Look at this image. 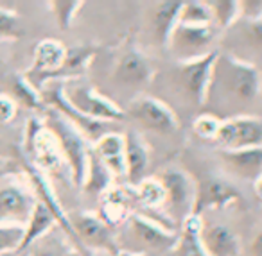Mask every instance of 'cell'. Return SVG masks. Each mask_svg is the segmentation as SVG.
Masks as SVG:
<instances>
[{"label": "cell", "instance_id": "6da1fadb", "mask_svg": "<svg viewBox=\"0 0 262 256\" xmlns=\"http://www.w3.org/2000/svg\"><path fill=\"white\" fill-rule=\"evenodd\" d=\"M262 72L230 52H217L212 66L205 106L239 108L251 104L260 94Z\"/></svg>", "mask_w": 262, "mask_h": 256}, {"label": "cell", "instance_id": "7a4b0ae2", "mask_svg": "<svg viewBox=\"0 0 262 256\" xmlns=\"http://www.w3.org/2000/svg\"><path fill=\"white\" fill-rule=\"evenodd\" d=\"M45 129L54 136L56 144L59 147L63 159L69 167L70 179L77 187H83L84 176H86L88 158H90L92 147L88 140L56 109L49 108L45 115Z\"/></svg>", "mask_w": 262, "mask_h": 256}, {"label": "cell", "instance_id": "3957f363", "mask_svg": "<svg viewBox=\"0 0 262 256\" xmlns=\"http://www.w3.org/2000/svg\"><path fill=\"white\" fill-rule=\"evenodd\" d=\"M178 233L171 227L162 226L144 215H129L122 224V238L117 240L119 251L144 254L162 252L174 247Z\"/></svg>", "mask_w": 262, "mask_h": 256}, {"label": "cell", "instance_id": "277c9868", "mask_svg": "<svg viewBox=\"0 0 262 256\" xmlns=\"http://www.w3.org/2000/svg\"><path fill=\"white\" fill-rule=\"evenodd\" d=\"M61 95L74 111L86 119L106 124L126 119V111L119 104L110 101L106 95L99 94L94 86L84 83L83 79L61 81Z\"/></svg>", "mask_w": 262, "mask_h": 256}, {"label": "cell", "instance_id": "5b68a950", "mask_svg": "<svg viewBox=\"0 0 262 256\" xmlns=\"http://www.w3.org/2000/svg\"><path fill=\"white\" fill-rule=\"evenodd\" d=\"M215 34L214 26H189V24H176L167 41V49L178 63H187L200 59L214 52Z\"/></svg>", "mask_w": 262, "mask_h": 256}, {"label": "cell", "instance_id": "8992f818", "mask_svg": "<svg viewBox=\"0 0 262 256\" xmlns=\"http://www.w3.org/2000/svg\"><path fill=\"white\" fill-rule=\"evenodd\" d=\"M67 217H69V224L72 227L79 251H83L84 247H92L97 251L119 254V245H117V238L112 233V227L97 213L79 212L67 213Z\"/></svg>", "mask_w": 262, "mask_h": 256}, {"label": "cell", "instance_id": "52a82bcc", "mask_svg": "<svg viewBox=\"0 0 262 256\" xmlns=\"http://www.w3.org/2000/svg\"><path fill=\"white\" fill-rule=\"evenodd\" d=\"M165 192V204L171 213L180 219V224L192 215L194 201H196V183L187 172L180 169H165L157 176Z\"/></svg>", "mask_w": 262, "mask_h": 256}, {"label": "cell", "instance_id": "ba28073f", "mask_svg": "<svg viewBox=\"0 0 262 256\" xmlns=\"http://www.w3.org/2000/svg\"><path fill=\"white\" fill-rule=\"evenodd\" d=\"M215 144L223 151L260 147L262 145V120L257 117L237 115L223 119Z\"/></svg>", "mask_w": 262, "mask_h": 256}, {"label": "cell", "instance_id": "9c48e42d", "mask_svg": "<svg viewBox=\"0 0 262 256\" xmlns=\"http://www.w3.org/2000/svg\"><path fill=\"white\" fill-rule=\"evenodd\" d=\"M129 113L142 127L160 134H171L178 129V119L165 102L155 97H137L127 106Z\"/></svg>", "mask_w": 262, "mask_h": 256}, {"label": "cell", "instance_id": "30bf717a", "mask_svg": "<svg viewBox=\"0 0 262 256\" xmlns=\"http://www.w3.org/2000/svg\"><path fill=\"white\" fill-rule=\"evenodd\" d=\"M215 56L217 52H210V54L203 56L200 59L187 63H178L176 68V83L182 88V91L194 101L196 104L203 106L205 99H207L208 83H210V74L212 66H214Z\"/></svg>", "mask_w": 262, "mask_h": 256}, {"label": "cell", "instance_id": "8fae6325", "mask_svg": "<svg viewBox=\"0 0 262 256\" xmlns=\"http://www.w3.org/2000/svg\"><path fill=\"white\" fill-rule=\"evenodd\" d=\"M241 201V192L221 177H207L196 184V201L192 215L201 217L203 210H225Z\"/></svg>", "mask_w": 262, "mask_h": 256}, {"label": "cell", "instance_id": "7c38bea8", "mask_svg": "<svg viewBox=\"0 0 262 256\" xmlns=\"http://www.w3.org/2000/svg\"><path fill=\"white\" fill-rule=\"evenodd\" d=\"M113 77L117 83L124 84V86L142 88L153 77V65L140 51L131 49L117 59Z\"/></svg>", "mask_w": 262, "mask_h": 256}, {"label": "cell", "instance_id": "4fadbf2b", "mask_svg": "<svg viewBox=\"0 0 262 256\" xmlns=\"http://www.w3.org/2000/svg\"><path fill=\"white\" fill-rule=\"evenodd\" d=\"M34 204L36 201L20 187L0 184V222L9 220V222H15L16 226L26 227L34 210Z\"/></svg>", "mask_w": 262, "mask_h": 256}, {"label": "cell", "instance_id": "5bb4252c", "mask_svg": "<svg viewBox=\"0 0 262 256\" xmlns=\"http://www.w3.org/2000/svg\"><path fill=\"white\" fill-rule=\"evenodd\" d=\"M200 238L208 256H239V237L225 224H201Z\"/></svg>", "mask_w": 262, "mask_h": 256}, {"label": "cell", "instance_id": "9a60e30c", "mask_svg": "<svg viewBox=\"0 0 262 256\" xmlns=\"http://www.w3.org/2000/svg\"><path fill=\"white\" fill-rule=\"evenodd\" d=\"M124 165H126V179L131 184H139L144 179L149 167V151L147 145L135 131L124 133Z\"/></svg>", "mask_w": 262, "mask_h": 256}, {"label": "cell", "instance_id": "2e32d148", "mask_svg": "<svg viewBox=\"0 0 262 256\" xmlns=\"http://www.w3.org/2000/svg\"><path fill=\"white\" fill-rule=\"evenodd\" d=\"M180 9H182V2L180 0L157 2L149 9V31L157 43L167 47L169 36H171L172 29L178 24Z\"/></svg>", "mask_w": 262, "mask_h": 256}, {"label": "cell", "instance_id": "e0dca14e", "mask_svg": "<svg viewBox=\"0 0 262 256\" xmlns=\"http://www.w3.org/2000/svg\"><path fill=\"white\" fill-rule=\"evenodd\" d=\"M27 256H83L59 226H54L26 249Z\"/></svg>", "mask_w": 262, "mask_h": 256}, {"label": "cell", "instance_id": "ac0fdd59", "mask_svg": "<svg viewBox=\"0 0 262 256\" xmlns=\"http://www.w3.org/2000/svg\"><path fill=\"white\" fill-rule=\"evenodd\" d=\"M67 56V47L56 40H43L36 45L34 51V61L29 76H38L41 79L51 81L54 74L63 65Z\"/></svg>", "mask_w": 262, "mask_h": 256}, {"label": "cell", "instance_id": "d6986e66", "mask_svg": "<svg viewBox=\"0 0 262 256\" xmlns=\"http://www.w3.org/2000/svg\"><path fill=\"white\" fill-rule=\"evenodd\" d=\"M92 151L99 159L104 163L112 176H126V165H124V134L117 131H108L94 144Z\"/></svg>", "mask_w": 262, "mask_h": 256}, {"label": "cell", "instance_id": "ffe728a7", "mask_svg": "<svg viewBox=\"0 0 262 256\" xmlns=\"http://www.w3.org/2000/svg\"><path fill=\"white\" fill-rule=\"evenodd\" d=\"M221 159L235 176L243 179L253 181L262 174V145L239 151H221Z\"/></svg>", "mask_w": 262, "mask_h": 256}, {"label": "cell", "instance_id": "44dd1931", "mask_svg": "<svg viewBox=\"0 0 262 256\" xmlns=\"http://www.w3.org/2000/svg\"><path fill=\"white\" fill-rule=\"evenodd\" d=\"M201 217L189 215L180 226L178 240L172 247V256H208L203 249L200 238L201 231Z\"/></svg>", "mask_w": 262, "mask_h": 256}, {"label": "cell", "instance_id": "7402d4cb", "mask_svg": "<svg viewBox=\"0 0 262 256\" xmlns=\"http://www.w3.org/2000/svg\"><path fill=\"white\" fill-rule=\"evenodd\" d=\"M95 51L92 47H76V49H67V56L63 59V65L54 74L51 81H70V79H81L83 74L86 72L88 65L94 59Z\"/></svg>", "mask_w": 262, "mask_h": 256}, {"label": "cell", "instance_id": "603a6c76", "mask_svg": "<svg viewBox=\"0 0 262 256\" xmlns=\"http://www.w3.org/2000/svg\"><path fill=\"white\" fill-rule=\"evenodd\" d=\"M54 226H58L54 215L49 212V208H45L41 202L36 201L33 213H31L29 222L26 224V233H24L22 245H20V249H18V252H16V254H22V252H26V249L29 247L34 240H38L41 235H45L49 229H52Z\"/></svg>", "mask_w": 262, "mask_h": 256}, {"label": "cell", "instance_id": "cb8c5ba5", "mask_svg": "<svg viewBox=\"0 0 262 256\" xmlns=\"http://www.w3.org/2000/svg\"><path fill=\"white\" fill-rule=\"evenodd\" d=\"M112 172L104 167V163L95 156L94 151H90V158H88L86 167V176H84L83 190L86 194L94 195H104L106 192L112 188Z\"/></svg>", "mask_w": 262, "mask_h": 256}, {"label": "cell", "instance_id": "d4e9b609", "mask_svg": "<svg viewBox=\"0 0 262 256\" xmlns=\"http://www.w3.org/2000/svg\"><path fill=\"white\" fill-rule=\"evenodd\" d=\"M104 202H102V215H99L106 224H124L126 219L131 215L129 213V202H127V195L124 194L120 188H110L104 195Z\"/></svg>", "mask_w": 262, "mask_h": 256}, {"label": "cell", "instance_id": "484cf974", "mask_svg": "<svg viewBox=\"0 0 262 256\" xmlns=\"http://www.w3.org/2000/svg\"><path fill=\"white\" fill-rule=\"evenodd\" d=\"M215 29H230L239 22V0H207Z\"/></svg>", "mask_w": 262, "mask_h": 256}, {"label": "cell", "instance_id": "4316f807", "mask_svg": "<svg viewBox=\"0 0 262 256\" xmlns=\"http://www.w3.org/2000/svg\"><path fill=\"white\" fill-rule=\"evenodd\" d=\"M135 197L147 208H160L165 204V192L158 177H144L135 187Z\"/></svg>", "mask_w": 262, "mask_h": 256}, {"label": "cell", "instance_id": "83f0119b", "mask_svg": "<svg viewBox=\"0 0 262 256\" xmlns=\"http://www.w3.org/2000/svg\"><path fill=\"white\" fill-rule=\"evenodd\" d=\"M178 22L189 24V26H214L210 9H208L207 2H201V0H185V2H182Z\"/></svg>", "mask_w": 262, "mask_h": 256}, {"label": "cell", "instance_id": "f1b7e54d", "mask_svg": "<svg viewBox=\"0 0 262 256\" xmlns=\"http://www.w3.org/2000/svg\"><path fill=\"white\" fill-rule=\"evenodd\" d=\"M239 38L246 47L255 52H262V18L260 20H239L235 24ZM233 26V27H235Z\"/></svg>", "mask_w": 262, "mask_h": 256}, {"label": "cell", "instance_id": "f546056e", "mask_svg": "<svg viewBox=\"0 0 262 256\" xmlns=\"http://www.w3.org/2000/svg\"><path fill=\"white\" fill-rule=\"evenodd\" d=\"M13 95H15L16 101L22 106H26L27 109H36L43 104L40 94L34 90L33 84H31L29 81L20 79V77H15V81H13Z\"/></svg>", "mask_w": 262, "mask_h": 256}, {"label": "cell", "instance_id": "4dcf8cb0", "mask_svg": "<svg viewBox=\"0 0 262 256\" xmlns=\"http://www.w3.org/2000/svg\"><path fill=\"white\" fill-rule=\"evenodd\" d=\"M221 122H223V119H219L214 113H203V115L196 117V120L192 122V131L201 140L215 142V136H217V133H219Z\"/></svg>", "mask_w": 262, "mask_h": 256}, {"label": "cell", "instance_id": "1f68e13d", "mask_svg": "<svg viewBox=\"0 0 262 256\" xmlns=\"http://www.w3.org/2000/svg\"><path fill=\"white\" fill-rule=\"evenodd\" d=\"M52 6V13L56 16V22H58L59 29L67 31L70 26H72L74 16L77 15V11L81 9L83 2H76V0H56V2H51Z\"/></svg>", "mask_w": 262, "mask_h": 256}, {"label": "cell", "instance_id": "d6a6232c", "mask_svg": "<svg viewBox=\"0 0 262 256\" xmlns=\"http://www.w3.org/2000/svg\"><path fill=\"white\" fill-rule=\"evenodd\" d=\"M24 233H26V227L24 226H16V224L0 226V252L4 251L18 252L24 240Z\"/></svg>", "mask_w": 262, "mask_h": 256}, {"label": "cell", "instance_id": "836d02e7", "mask_svg": "<svg viewBox=\"0 0 262 256\" xmlns=\"http://www.w3.org/2000/svg\"><path fill=\"white\" fill-rule=\"evenodd\" d=\"M22 36V26L15 15L0 11V38H20Z\"/></svg>", "mask_w": 262, "mask_h": 256}, {"label": "cell", "instance_id": "e575fe53", "mask_svg": "<svg viewBox=\"0 0 262 256\" xmlns=\"http://www.w3.org/2000/svg\"><path fill=\"white\" fill-rule=\"evenodd\" d=\"M262 0H239V20H260Z\"/></svg>", "mask_w": 262, "mask_h": 256}, {"label": "cell", "instance_id": "d590c367", "mask_svg": "<svg viewBox=\"0 0 262 256\" xmlns=\"http://www.w3.org/2000/svg\"><path fill=\"white\" fill-rule=\"evenodd\" d=\"M15 113H16V104L11 97L8 95H0V122L6 124V122H11L15 119Z\"/></svg>", "mask_w": 262, "mask_h": 256}, {"label": "cell", "instance_id": "8d00e7d4", "mask_svg": "<svg viewBox=\"0 0 262 256\" xmlns=\"http://www.w3.org/2000/svg\"><path fill=\"white\" fill-rule=\"evenodd\" d=\"M250 256H262V229L253 237L250 244Z\"/></svg>", "mask_w": 262, "mask_h": 256}, {"label": "cell", "instance_id": "74e56055", "mask_svg": "<svg viewBox=\"0 0 262 256\" xmlns=\"http://www.w3.org/2000/svg\"><path fill=\"white\" fill-rule=\"evenodd\" d=\"M253 194L258 201H262V174L257 177V179H253Z\"/></svg>", "mask_w": 262, "mask_h": 256}, {"label": "cell", "instance_id": "f35d334b", "mask_svg": "<svg viewBox=\"0 0 262 256\" xmlns=\"http://www.w3.org/2000/svg\"><path fill=\"white\" fill-rule=\"evenodd\" d=\"M258 99L262 101V77H260V94H258Z\"/></svg>", "mask_w": 262, "mask_h": 256}, {"label": "cell", "instance_id": "ab89813d", "mask_svg": "<svg viewBox=\"0 0 262 256\" xmlns=\"http://www.w3.org/2000/svg\"><path fill=\"white\" fill-rule=\"evenodd\" d=\"M18 256H27V252H22V254H18Z\"/></svg>", "mask_w": 262, "mask_h": 256}]
</instances>
